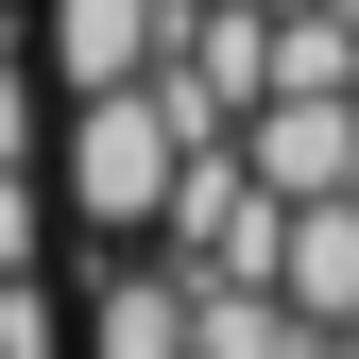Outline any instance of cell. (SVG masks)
<instances>
[{
	"label": "cell",
	"instance_id": "7",
	"mask_svg": "<svg viewBox=\"0 0 359 359\" xmlns=\"http://www.w3.org/2000/svg\"><path fill=\"white\" fill-rule=\"evenodd\" d=\"M189 274H154V257H137V274H103V325H86V359H189Z\"/></svg>",
	"mask_w": 359,
	"mask_h": 359
},
{
	"label": "cell",
	"instance_id": "9",
	"mask_svg": "<svg viewBox=\"0 0 359 359\" xmlns=\"http://www.w3.org/2000/svg\"><path fill=\"white\" fill-rule=\"evenodd\" d=\"M274 18H291V0H274Z\"/></svg>",
	"mask_w": 359,
	"mask_h": 359
},
{
	"label": "cell",
	"instance_id": "1",
	"mask_svg": "<svg viewBox=\"0 0 359 359\" xmlns=\"http://www.w3.org/2000/svg\"><path fill=\"white\" fill-rule=\"evenodd\" d=\"M189 137H205V120H189V86H171V69L86 86V103H69V205L103 222V240H154V222H171V171H189Z\"/></svg>",
	"mask_w": 359,
	"mask_h": 359
},
{
	"label": "cell",
	"instance_id": "2",
	"mask_svg": "<svg viewBox=\"0 0 359 359\" xmlns=\"http://www.w3.org/2000/svg\"><path fill=\"white\" fill-rule=\"evenodd\" d=\"M274 240H291V189L205 120L189 171H171V257H189V274H274Z\"/></svg>",
	"mask_w": 359,
	"mask_h": 359
},
{
	"label": "cell",
	"instance_id": "6",
	"mask_svg": "<svg viewBox=\"0 0 359 359\" xmlns=\"http://www.w3.org/2000/svg\"><path fill=\"white\" fill-rule=\"evenodd\" d=\"M205 308H189V359H308V308L274 291V274H189Z\"/></svg>",
	"mask_w": 359,
	"mask_h": 359
},
{
	"label": "cell",
	"instance_id": "5",
	"mask_svg": "<svg viewBox=\"0 0 359 359\" xmlns=\"http://www.w3.org/2000/svg\"><path fill=\"white\" fill-rule=\"evenodd\" d=\"M52 69H69V103L171 69V0H52Z\"/></svg>",
	"mask_w": 359,
	"mask_h": 359
},
{
	"label": "cell",
	"instance_id": "4",
	"mask_svg": "<svg viewBox=\"0 0 359 359\" xmlns=\"http://www.w3.org/2000/svg\"><path fill=\"white\" fill-rule=\"evenodd\" d=\"M240 154L274 171L291 205H325V189H359V86H274V103L240 120Z\"/></svg>",
	"mask_w": 359,
	"mask_h": 359
},
{
	"label": "cell",
	"instance_id": "8",
	"mask_svg": "<svg viewBox=\"0 0 359 359\" xmlns=\"http://www.w3.org/2000/svg\"><path fill=\"white\" fill-rule=\"evenodd\" d=\"M18 137H34V69H18V34H0V171H18Z\"/></svg>",
	"mask_w": 359,
	"mask_h": 359
},
{
	"label": "cell",
	"instance_id": "3",
	"mask_svg": "<svg viewBox=\"0 0 359 359\" xmlns=\"http://www.w3.org/2000/svg\"><path fill=\"white\" fill-rule=\"evenodd\" d=\"M171 86H189V120H257L274 103V0H171Z\"/></svg>",
	"mask_w": 359,
	"mask_h": 359
}]
</instances>
